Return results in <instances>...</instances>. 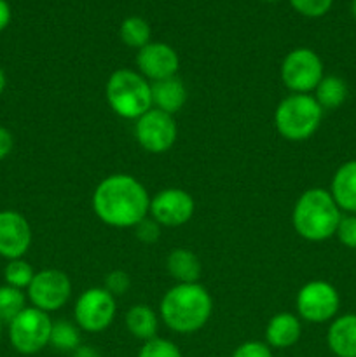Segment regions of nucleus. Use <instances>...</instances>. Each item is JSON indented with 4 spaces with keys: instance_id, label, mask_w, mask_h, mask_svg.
<instances>
[{
    "instance_id": "f704fd0d",
    "label": "nucleus",
    "mask_w": 356,
    "mask_h": 357,
    "mask_svg": "<svg viewBox=\"0 0 356 357\" xmlns=\"http://www.w3.org/2000/svg\"><path fill=\"white\" fill-rule=\"evenodd\" d=\"M7 87V77H6V72H3V68L0 66V96H2V93L6 91Z\"/></svg>"
},
{
    "instance_id": "393cba45",
    "label": "nucleus",
    "mask_w": 356,
    "mask_h": 357,
    "mask_svg": "<svg viewBox=\"0 0 356 357\" xmlns=\"http://www.w3.org/2000/svg\"><path fill=\"white\" fill-rule=\"evenodd\" d=\"M34 275V267H31L27 260H23V258L9 260L6 264V267H3V279H6V284L17 289H28Z\"/></svg>"
},
{
    "instance_id": "39448f33",
    "label": "nucleus",
    "mask_w": 356,
    "mask_h": 357,
    "mask_svg": "<svg viewBox=\"0 0 356 357\" xmlns=\"http://www.w3.org/2000/svg\"><path fill=\"white\" fill-rule=\"evenodd\" d=\"M323 112L313 94L292 93L276 107V131L288 142H306L320 129Z\"/></svg>"
},
{
    "instance_id": "4be33fe9",
    "label": "nucleus",
    "mask_w": 356,
    "mask_h": 357,
    "mask_svg": "<svg viewBox=\"0 0 356 357\" xmlns=\"http://www.w3.org/2000/svg\"><path fill=\"white\" fill-rule=\"evenodd\" d=\"M119 35H121V40L124 42L126 45L129 47H135V49H142L145 47L147 44L150 42V24L147 23L143 17L138 16H131V17H126L122 21L121 28H119Z\"/></svg>"
},
{
    "instance_id": "f03ea898",
    "label": "nucleus",
    "mask_w": 356,
    "mask_h": 357,
    "mask_svg": "<svg viewBox=\"0 0 356 357\" xmlns=\"http://www.w3.org/2000/svg\"><path fill=\"white\" fill-rule=\"evenodd\" d=\"M213 312V300L199 282H177L164 293L159 305L161 319L171 331L195 333L206 326Z\"/></svg>"
},
{
    "instance_id": "bb28decb",
    "label": "nucleus",
    "mask_w": 356,
    "mask_h": 357,
    "mask_svg": "<svg viewBox=\"0 0 356 357\" xmlns=\"http://www.w3.org/2000/svg\"><path fill=\"white\" fill-rule=\"evenodd\" d=\"M293 9L307 17H320L330 10L334 0H290Z\"/></svg>"
},
{
    "instance_id": "e433bc0d",
    "label": "nucleus",
    "mask_w": 356,
    "mask_h": 357,
    "mask_svg": "<svg viewBox=\"0 0 356 357\" xmlns=\"http://www.w3.org/2000/svg\"><path fill=\"white\" fill-rule=\"evenodd\" d=\"M0 335H2V321H0Z\"/></svg>"
},
{
    "instance_id": "7ed1b4c3",
    "label": "nucleus",
    "mask_w": 356,
    "mask_h": 357,
    "mask_svg": "<svg viewBox=\"0 0 356 357\" xmlns=\"http://www.w3.org/2000/svg\"><path fill=\"white\" fill-rule=\"evenodd\" d=\"M342 211L332 197L330 190L309 188L297 199L293 206V229L309 243H323L337 232Z\"/></svg>"
},
{
    "instance_id": "72a5a7b5",
    "label": "nucleus",
    "mask_w": 356,
    "mask_h": 357,
    "mask_svg": "<svg viewBox=\"0 0 356 357\" xmlns=\"http://www.w3.org/2000/svg\"><path fill=\"white\" fill-rule=\"evenodd\" d=\"M73 357H100V352L91 347V345H79L73 351Z\"/></svg>"
},
{
    "instance_id": "ddd939ff",
    "label": "nucleus",
    "mask_w": 356,
    "mask_h": 357,
    "mask_svg": "<svg viewBox=\"0 0 356 357\" xmlns=\"http://www.w3.org/2000/svg\"><path fill=\"white\" fill-rule=\"evenodd\" d=\"M136 65L138 72L152 84L177 77L180 58L171 45L164 42H149L136 54Z\"/></svg>"
},
{
    "instance_id": "423d86ee",
    "label": "nucleus",
    "mask_w": 356,
    "mask_h": 357,
    "mask_svg": "<svg viewBox=\"0 0 356 357\" xmlns=\"http://www.w3.org/2000/svg\"><path fill=\"white\" fill-rule=\"evenodd\" d=\"M51 330L52 321L47 312L27 307L9 323V342L20 354H37L49 345Z\"/></svg>"
},
{
    "instance_id": "2eb2a0df",
    "label": "nucleus",
    "mask_w": 356,
    "mask_h": 357,
    "mask_svg": "<svg viewBox=\"0 0 356 357\" xmlns=\"http://www.w3.org/2000/svg\"><path fill=\"white\" fill-rule=\"evenodd\" d=\"M327 345L334 356L356 357V314H344L332 321Z\"/></svg>"
},
{
    "instance_id": "f3484780",
    "label": "nucleus",
    "mask_w": 356,
    "mask_h": 357,
    "mask_svg": "<svg viewBox=\"0 0 356 357\" xmlns=\"http://www.w3.org/2000/svg\"><path fill=\"white\" fill-rule=\"evenodd\" d=\"M330 194L341 211L356 215V159L339 166L332 178Z\"/></svg>"
},
{
    "instance_id": "1a4fd4ad",
    "label": "nucleus",
    "mask_w": 356,
    "mask_h": 357,
    "mask_svg": "<svg viewBox=\"0 0 356 357\" xmlns=\"http://www.w3.org/2000/svg\"><path fill=\"white\" fill-rule=\"evenodd\" d=\"M117 303L115 296L105 288H89L77 298L73 307V319L82 331L100 333L105 331L115 319Z\"/></svg>"
},
{
    "instance_id": "7c9ffc66",
    "label": "nucleus",
    "mask_w": 356,
    "mask_h": 357,
    "mask_svg": "<svg viewBox=\"0 0 356 357\" xmlns=\"http://www.w3.org/2000/svg\"><path fill=\"white\" fill-rule=\"evenodd\" d=\"M232 357H274L272 356L271 347L267 344H262V342L250 340L241 344L239 347L234 351Z\"/></svg>"
},
{
    "instance_id": "473e14b6",
    "label": "nucleus",
    "mask_w": 356,
    "mask_h": 357,
    "mask_svg": "<svg viewBox=\"0 0 356 357\" xmlns=\"http://www.w3.org/2000/svg\"><path fill=\"white\" fill-rule=\"evenodd\" d=\"M10 21V7L6 0H0V31L6 30Z\"/></svg>"
},
{
    "instance_id": "dca6fc26",
    "label": "nucleus",
    "mask_w": 356,
    "mask_h": 357,
    "mask_svg": "<svg viewBox=\"0 0 356 357\" xmlns=\"http://www.w3.org/2000/svg\"><path fill=\"white\" fill-rule=\"evenodd\" d=\"M300 317L290 312H279L269 319L265 328V342L271 349H288L300 340Z\"/></svg>"
},
{
    "instance_id": "9d476101",
    "label": "nucleus",
    "mask_w": 356,
    "mask_h": 357,
    "mask_svg": "<svg viewBox=\"0 0 356 357\" xmlns=\"http://www.w3.org/2000/svg\"><path fill=\"white\" fill-rule=\"evenodd\" d=\"M72 296V282L63 271L44 268L35 272L30 286L27 289V298L31 307L44 312H56L63 309Z\"/></svg>"
},
{
    "instance_id": "c756f323",
    "label": "nucleus",
    "mask_w": 356,
    "mask_h": 357,
    "mask_svg": "<svg viewBox=\"0 0 356 357\" xmlns=\"http://www.w3.org/2000/svg\"><path fill=\"white\" fill-rule=\"evenodd\" d=\"M161 229H163V227H161L159 223L149 215L147 218H143L133 230H135L136 239L142 241V243L145 244H154L157 239H159Z\"/></svg>"
},
{
    "instance_id": "aec40b11",
    "label": "nucleus",
    "mask_w": 356,
    "mask_h": 357,
    "mask_svg": "<svg viewBox=\"0 0 356 357\" xmlns=\"http://www.w3.org/2000/svg\"><path fill=\"white\" fill-rule=\"evenodd\" d=\"M126 328H128V331L135 338L149 342L157 337L159 317H157V314L149 305L138 303V305H133L126 312Z\"/></svg>"
},
{
    "instance_id": "6e6552de",
    "label": "nucleus",
    "mask_w": 356,
    "mask_h": 357,
    "mask_svg": "<svg viewBox=\"0 0 356 357\" xmlns=\"http://www.w3.org/2000/svg\"><path fill=\"white\" fill-rule=\"evenodd\" d=\"M295 305L300 319L311 324H323L337 317L341 295L330 282L309 281L297 293Z\"/></svg>"
},
{
    "instance_id": "4c0bfd02",
    "label": "nucleus",
    "mask_w": 356,
    "mask_h": 357,
    "mask_svg": "<svg viewBox=\"0 0 356 357\" xmlns=\"http://www.w3.org/2000/svg\"><path fill=\"white\" fill-rule=\"evenodd\" d=\"M265 2H278V0H265Z\"/></svg>"
},
{
    "instance_id": "0eeeda50",
    "label": "nucleus",
    "mask_w": 356,
    "mask_h": 357,
    "mask_svg": "<svg viewBox=\"0 0 356 357\" xmlns=\"http://www.w3.org/2000/svg\"><path fill=\"white\" fill-rule=\"evenodd\" d=\"M323 77V61L313 49H293L281 63V80L293 94L314 93Z\"/></svg>"
},
{
    "instance_id": "a878e982",
    "label": "nucleus",
    "mask_w": 356,
    "mask_h": 357,
    "mask_svg": "<svg viewBox=\"0 0 356 357\" xmlns=\"http://www.w3.org/2000/svg\"><path fill=\"white\" fill-rule=\"evenodd\" d=\"M138 357H181V352L171 340L156 337L149 342H143Z\"/></svg>"
},
{
    "instance_id": "20e7f679",
    "label": "nucleus",
    "mask_w": 356,
    "mask_h": 357,
    "mask_svg": "<svg viewBox=\"0 0 356 357\" xmlns=\"http://www.w3.org/2000/svg\"><path fill=\"white\" fill-rule=\"evenodd\" d=\"M105 98L108 107L128 121H136L152 108L150 82L142 73L129 68H119L108 77Z\"/></svg>"
},
{
    "instance_id": "c9c22d12",
    "label": "nucleus",
    "mask_w": 356,
    "mask_h": 357,
    "mask_svg": "<svg viewBox=\"0 0 356 357\" xmlns=\"http://www.w3.org/2000/svg\"><path fill=\"white\" fill-rule=\"evenodd\" d=\"M351 13H353V17L356 20V0H353V3H351Z\"/></svg>"
},
{
    "instance_id": "5701e85b",
    "label": "nucleus",
    "mask_w": 356,
    "mask_h": 357,
    "mask_svg": "<svg viewBox=\"0 0 356 357\" xmlns=\"http://www.w3.org/2000/svg\"><path fill=\"white\" fill-rule=\"evenodd\" d=\"M49 345L61 352H73L80 345V328L70 321L52 323Z\"/></svg>"
},
{
    "instance_id": "6ab92c4d",
    "label": "nucleus",
    "mask_w": 356,
    "mask_h": 357,
    "mask_svg": "<svg viewBox=\"0 0 356 357\" xmlns=\"http://www.w3.org/2000/svg\"><path fill=\"white\" fill-rule=\"evenodd\" d=\"M166 268L177 282H199L202 272L199 258L184 248H177L168 255Z\"/></svg>"
},
{
    "instance_id": "f257e3e1",
    "label": "nucleus",
    "mask_w": 356,
    "mask_h": 357,
    "mask_svg": "<svg viewBox=\"0 0 356 357\" xmlns=\"http://www.w3.org/2000/svg\"><path fill=\"white\" fill-rule=\"evenodd\" d=\"M149 192L131 174H110L94 188L93 211L108 227L135 229L149 216Z\"/></svg>"
},
{
    "instance_id": "c85d7f7f",
    "label": "nucleus",
    "mask_w": 356,
    "mask_h": 357,
    "mask_svg": "<svg viewBox=\"0 0 356 357\" xmlns=\"http://www.w3.org/2000/svg\"><path fill=\"white\" fill-rule=\"evenodd\" d=\"M335 237L342 246L356 250V215H342Z\"/></svg>"
},
{
    "instance_id": "9b49d317",
    "label": "nucleus",
    "mask_w": 356,
    "mask_h": 357,
    "mask_svg": "<svg viewBox=\"0 0 356 357\" xmlns=\"http://www.w3.org/2000/svg\"><path fill=\"white\" fill-rule=\"evenodd\" d=\"M177 136L178 126L175 115L154 107L135 121L136 142L149 153L168 152L177 142Z\"/></svg>"
},
{
    "instance_id": "a211bd4d",
    "label": "nucleus",
    "mask_w": 356,
    "mask_h": 357,
    "mask_svg": "<svg viewBox=\"0 0 356 357\" xmlns=\"http://www.w3.org/2000/svg\"><path fill=\"white\" fill-rule=\"evenodd\" d=\"M152 89V107L166 114H178L187 101V87L178 77L150 84Z\"/></svg>"
},
{
    "instance_id": "4468645a",
    "label": "nucleus",
    "mask_w": 356,
    "mask_h": 357,
    "mask_svg": "<svg viewBox=\"0 0 356 357\" xmlns=\"http://www.w3.org/2000/svg\"><path fill=\"white\" fill-rule=\"evenodd\" d=\"M31 246V227L21 213L13 209L0 211V257L17 260Z\"/></svg>"
},
{
    "instance_id": "cd10ccee",
    "label": "nucleus",
    "mask_w": 356,
    "mask_h": 357,
    "mask_svg": "<svg viewBox=\"0 0 356 357\" xmlns=\"http://www.w3.org/2000/svg\"><path fill=\"white\" fill-rule=\"evenodd\" d=\"M103 288L110 293L112 296L126 295L131 288V278L124 271H112L105 275Z\"/></svg>"
},
{
    "instance_id": "412c9836",
    "label": "nucleus",
    "mask_w": 356,
    "mask_h": 357,
    "mask_svg": "<svg viewBox=\"0 0 356 357\" xmlns=\"http://www.w3.org/2000/svg\"><path fill=\"white\" fill-rule=\"evenodd\" d=\"M348 84L342 77L325 75L314 89L313 96L323 110H335L344 105V101L348 100Z\"/></svg>"
},
{
    "instance_id": "b1692460",
    "label": "nucleus",
    "mask_w": 356,
    "mask_h": 357,
    "mask_svg": "<svg viewBox=\"0 0 356 357\" xmlns=\"http://www.w3.org/2000/svg\"><path fill=\"white\" fill-rule=\"evenodd\" d=\"M27 295L23 289L13 286H0V321L9 324L17 314L27 309Z\"/></svg>"
},
{
    "instance_id": "2f4dec72",
    "label": "nucleus",
    "mask_w": 356,
    "mask_h": 357,
    "mask_svg": "<svg viewBox=\"0 0 356 357\" xmlns=\"http://www.w3.org/2000/svg\"><path fill=\"white\" fill-rule=\"evenodd\" d=\"M13 146H14L13 135H10L9 129L0 126V160H3L10 152H13Z\"/></svg>"
},
{
    "instance_id": "f8f14e48",
    "label": "nucleus",
    "mask_w": 356,
    "mask_h": 357,
    "mask_svg": "<svg viewBox=\"0 0 356 357\" xmlns=\"http://www.w3.org/2000/svg\"><path fill=\"white\" fill-rule=\"evenodd\" d=\"M195 202L184 188H164L150 199L149 215L161 227H181L191 222Z\"/></svg>"
}]
</instances>
